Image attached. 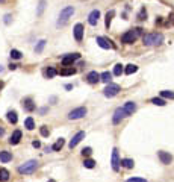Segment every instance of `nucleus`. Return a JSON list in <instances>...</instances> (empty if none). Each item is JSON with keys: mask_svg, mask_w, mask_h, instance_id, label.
<instances>
[{"mask_svg": "<svg viewBox=\"0 0 174 182\" xmlns=\"http://www.w3.org/2000/svg\"><path fill=\"white\" fill-rule=\"evenodd\" d=\"M141 35H142V29H141V27H133V29L127 31L126 34L121 35V43H124V44H132V43H135Z\"/></svg>", "mask_w": 174, "mask_h": 182, "instance_id": "obj_1", "label": "nucleus"}, {"mask_svg": "<svg viewBox=\"0 0 174 182\" xmlns=\"http://www.w3.org/2000/svg\"><path fill=\"white\" fill-rule=\"evenodd\" d=\"M142 41H144L145 46H159L164 41V35L162 34H157V32H155V34H147V35H144Z\"/></svg>", "mask_w": 174, "mask_h": 182, "instance_id": "obj_2", "label": "nucleus"}, {"mask_svg": "<svg viewBox=\"0 0 174 182\" xmlns=\"http://www.w3.org/2000/svg\"><path fill=\"white\" fill-rule=\"evenodd\" d=\"M36 167H38V163H36V159H30V161H26L24 164H21V165L18 167V173H21V175H32L35 170H36Z\"/></svg>", "mask_w": 174, "mask_h": 182, "instance_id": "obj_3", "label": "nucleus"}, {"mask_svg": "<svg viewBox=\"0 0 174 182\" xmlns=\"http://www.w3.org/2000/svg\"><path fill=\"white\" fill-rule=\"evenodd\" d=\"M73 14H74V8H73V6L64 8V9L61 11V14H59V21H58V24H59V26H61V24H65Z\"/></svg>", "mask_w": 174, "mask_h": 182, "instance_id": "obj_4", "label": "nucleus"}, {"mask_svg": "<svg viewBox=\"0 0 174 182\" xmlns=\"http://www.w3.org/2000/svg\"><path fill=\"white\" fill-rule=\"evenodd\" d=\"M85 115H87V108H85V106H79V108L73 109V111L68 112L70 120H79V118H82V117H85Z\"/></svg>", "mask_w": 174, "mask_h": 182, "instance_id": "obj_5", "label": "nucleus"}, {"mask_svg": "<svg viewBox=\"0 0 174 182\" xmlns=\"http://www.w3.org/2000/svg\"><path fill=\"white\" fill-rule=\"evenodd\" d=\"M103 93L106 97H114V96H117L120 93V85H117V84H107L106 88L103 90Z\"/></svg>", "mask_w": 174, "mask_h": 182, "instance_id": "obj_6", "label": "nucleus"}, {"mask_svg": "<svg viewBox=\"0 0 174 182\" xmlns=\"http://www.w3.org/2000/svg\"><path fill=\"white\" fill-rule=\"evenodd\" d=\"M95 43H97V46H100L102 49H117L115 44H114L111 39L104 38V36H97V38H95Z\"/></svg>", "mask_w": 174, "mask_h": 182, "instance_id": "obj_7", "label": "nucleus"}, {"mask_svg": "<svg viewBox=\"0 0 174 182\" xmlns=\"http://www.w3.org/2000/svg\"><path fill=\"white\" fill-rule=\"evenodd\" d=\"M120 164H121V161H120V156H118V150L114 149V150H112V158H111L112 170H114V172H118V170H120Z\"/></svg>", "mask_w": 174, "mask_h": 182, "instance_id": "obj_8", "label": "nucleus"}, {"mask_svg": "<svg viewBox=\"0 0 174 182\" xmlns=\"http://www.w3.org/2000/svg\"><path fill=\"white\" fill-rule=\"evenodd\" d=\"M124 117H127V112H126V109H124V108H117V109H115V112H114V117H112V122H114V125H118V123L121 122Z\"/></svg>", "mask_w": 174, "mask_h": 182, "instance_id": "obj_9", "label": "nucleus"}, {"mask_svg": "<svg viewBox=\"0 0 174 182\" xmlns=\"http://www.w3.org/2000/svg\"><path fill=\"white\" fill-rule=\"evenodd\" d=\"M80 58V53H71V55H67V56H64L62 58V65L64 67H70L76 59H79Z\"/></svg>", "mask_w": 174, "mask_h": 182, "instance_id": "obj_10", "label": "nucleus"}, {"mask_svg": "<svg viewBox=\"0 0 174 182\" xmlns=\"http://www.w3.org/2000/svg\"><path fill=\"white\" fill-rule=\"evenodd\" d=\"M83 138H85V132H82V130H80V132H77V134H76V135L73 137V140L70 141L68 147H70V149H74V147L79 144V143H80V141H82Z\"/></svg>", "mask_w": 174, "mask_h": 182, "instance_id": "obj_11", "label": "nucleus"}, {"mask_svg": "<svg viewBox=\"0 0 174 182\" xmlns=\"http://www.w3.org/2000/svg\"><path fill=\"white\" fill-rule=\"evenodd\" d=\"M99 18H100V11H99V9H94V11H91V14L88 15V23H89L91 26H95V24L99 23Z\"/></svg>", "mask_w": 174, "mask_h": 182, "instance_id": "obj_12", "label": "nucleus"}, {"mask_svg": "<svg viewBox=\"0 0 174 182\" xmlns=\"http://www.w3.org/2000/svg\"><path fill=\"white\" fill-rule=\"evenodd\" d=\"M157 156H159V159H160L162 164H170L173 161V156H171L168 152H164V150H159V152H157Z\"/></svg>", "mask_w": 174, "mask_h": 182, "instance_id": "obj_13", "label": "nucleus"}, {"mask_svg": "<svg viewBox=\"0 0 174 182\" xmlns=\"http://www.w3.org/2000/svg\"><path fill=\"white\" fill-rule=\"evenodd\" d=\"M88 84H97L99 81H102V74H99L97 72H89L87 76Z\"/></svg>", "mask_w": 174, "mask_h": 182, "instance_id": "obj_14", "label": "nucleus"}, {"mask_svg": "<svg viewBox=\"0 0 174 182\" xmlns=\"http://www.w3.org/2000/svg\"><path fill=\"white\" fill-rule=\"evenodd\" d=\"M74 38H76V41H82V38H83V26L80 23H77L74 26Z\"/></svg>", "mask_w": 174, "mask_h": 182, "instance_id": "obj_15", "label": "nucleus"}, {"mask_svg": "<svg viewBox=\"0 0 174 182\" xmlns=\"http://www.w3.org/2000/svg\"><path fill=\"white\" fill-rule=\"evenodd\" d=\"M20 140H21V130H14V134L11 135V138H9V143L12 146H15L20 143Z\"/></svg>", "mask_w": 174, "mask_h": 182, "instance_id": "obj_16", "label": "nucleus"}, {"mask_svg": "<svg viewBox=\"0 0 174 182\" xmlns=\"http://www.w3.org/2000/svg\"><path fill=\"white\" fill-rule=\"evenodd\" d=\"M23 108L26 109V111H29V112H32V111L35 109V103H34V100H32L30 97L24 99V100H23Z\"/></svg>", "mask_w": 174, "mask_h": 182, "instance_id": "obj_17", "label": "nucleus"}, {"mask_svg": "<svg viewBox=\"0 0 174 182\" xmlns=\"http://www.w3.org/2000/svg\"><path fill=\"white\" fill-rule=\"evenodd\" d=\"M58 73L61 76H73V74H76V68L74 67H64V68H61Z\"/></svg>", "mask_w": 174, "mask_h": 182, "instance_id": "obj_18", "label": "nucleus"}, {"mask_svg": "<svg viewBox=\"0 0 174 182\" xmlns=\"http://www.w3.org/2000/svg\"><path fill=\"white\" fill-rule=\"evenodd\" d=\"M123 108L126 109V112H127V115H132L135 111H136V103L135 102H127Z\"/></svg>", "mask_w": 174, "mask_h": 182, "instance_id": "obj_19", "label": "nucleus"}, {"mask_svg": "<svg viewBox=\"0 0 174 182\" xmlns=\"http://www.w3.org/2000/svg\"><path fill=\"white\" fill-rule=\"evenodd\" d=\"M11 159H12V155H11V152H6V150L0 152V161H2V163H9Z\"/></svg>", "mask_w": 174, "mask_h": 182, "instance_id": "obj_20", "label": "nucleus"}, {"mask_svg": "<svg viewBox=\"0 0 174 182\" xmlns=\"http://www.w3.org/2000/svg\"><path fill=\"white\" fill-rule=\"evenodd\" d=\"M6 115H8V122H9V123L15 125V123L18 122V115H17V112H15V111H9Z\"/></svg>", "mask_w": 174, "mask_h": 182, "instance_id": "obj_21", "label": "nucleus"}, {"mask_svg": "<svg viewBox=\"0 0 174 182\" xmlns=\"http://www.w3.org/2000/svg\"><path fill=\"white\" fill-rule=\"evenodd\" d=\"M24 127H26L27 130H34L35 129V122L32 117H27V118L24 120Z\"/></svg>", "mask_w": 174, "mask_h": 182, "instance_id": "obj_22", "label": "nucleus"}, {"mask_svg": "<svg viewBox=\"0 0 174 182\" xmlns=\"http://www.w3.org/2000/svg\"><path fill=\"white\" fill-rule=\"evenodd\" d=\"M9 179V172L3 167H0V182H6Z\"/></svg>", "mask_w": 174, "mask_h": 182, "instance_id": "obj_23", "label": "nucleus"}, {"mask_svg": "<svg viewBox=\"0 0 174 182\" xmlns=\"http://www.w3.org/2000/svg\"><path fill=\"white\" fill-rule=\"evenodd\" d=\"M121 165L124 168H133L135 163H133V159H130V158H124V159H121Z\"/></svg>", "mask_w": 174, "mask_h": 182, "instance_id": "obj_24", "label": "nucleus"}, {"mask_svg": "<svg viewBox=\"0 0 174 182\" xmlns=\"http://www.w3.org/2000/svg\"><path fill=\"white\" fill-rule=\"evenodd\" d=\"M138 72V67L135 65V64H129V65H126V68H124V73L126 74H133V73Z\"/></svg>", "mask_w": 174, "mask_h": 182, "instance_id": "obj_25", "label": "nucleus"}, {"mask_svg": "<svg viewBox=\"0 0 174 182\" xmlns=\"http://www.w3.org/2000/svg\"><path fill=\"white\" fill-rule=\"evenodd\" d=\"M114 11H109L107 14H106V21H104V26H106V29H109L111 27V23H112V18H114Z\"/></svg>", "mask_w": 174, "mask_h": 182, "instance_id": "obj_26", "label": "nucleus"}, {"mask_svg": "<svg viewBox=\"0 0 174 182\" xmlns=\"http://www.w3.org/2000/svg\"><path fill=\"white\" fill-rule=\"evenodd\" d=\"M111 81H112V73H109V72L102 73V82H104V84H111Z\"/></svg>", "mask_w": 174, "mask_h": 182, "instance_id": "obj_27", "label": "nucleus"}, {"mask_svg": "<svg viewBox=\"0 0 174 182\" xmlns=\"http://www.w3.org/2000/svg\"><path fill=\"white\" fill-rule=\"evenodd\" d=\"M64 144H65L64 138H59V140H58V141H56V143H55V144L52 146V149H53V150H56V152H58V150H61V149L64 147Z\"/></svg>", "mask_w": 174, "mask_h": 182, "instance_id": "obj_28", "label": "nucleus"}, {"mask_svg": "<svg viewBox=\"0 0 174 182\" xmlns=\"http://www.w3.org/2000/svg\"><path fill=\"white\" fill-rule=\"evenodd\" d=\"M152 103H155L157 106H165V105H167V102H165L162 97H153V99H152Z\"/></svg>", "mask_w": 174, "mask_h": 182, "instance_id": "obj_29", "label": "nucleus"}, {"mask_svg": "<svg viewBox=\"0 0 174 182\" xmlns=\"http://www.w3.org/2000/svg\"><path fill=\"white\" fill-rule=\"evenodd\" d=\"M46 43H47L46 39H41V41L38 43V46L35 47V52H36V53H41V52H42V49L46 47Z\"/></svg>", "mask_w": 174, "mask_h": 182, "instance_id": "obj_30", "label": "nucleus"}, {"mask_svg": "<svg viewBox=\"0 0 174 182\" xmlns=\"http://www.w3.org/2000/svg\"><path fill=\"white\" fill-rule=\"evenodd\" d=\"M121 73H124L123 65H121V64H117V65L114 67V74H115V76H121Z\"/></svg>", "mask_w": 174, "mask_h": 182, "instance_id": "obj_31", "label": "nucleus"}, {"mask_svg": "<svg viewBox=\"0 0 174 182\" xmlns=\"http://www.w3.org/2000/svg\"><path fill=\"white\" fill-rule=\"evenodd\" d=\"M160 96H162V97H165V99H174V91L164 90V91H160Z\"/></svg>", "mask_w": 174, "mask_h": 182, "instance_id": "obj_32", "label": "nucleus"}, {"mask_svg": "<svg viewBox=\"0 0 174 182\" xmlns=\"http://www.w3.org/2000/svg\"><path fill=\"white\" fill-rule=\"evenodd\" d=\"M11 58L12 59H21V52L17 50V49H12L11 50Z\"/></svg>", "mask_w": 174, "mask_h": 182, "instance_id": "obj_33", "label": "nucleus"}, {"mask_svg": "<svg viewBox=\"0 0 174 182\" xmlns=\"http://www.w3.org/2000/svg\"><path fill=\"white\" fill-rule=\"evenodd\" d=\"M46 74H47V77H55V76L58 74V72H56V68H55V67H49Z\"/></svg>", "mask_w": 174, "mask_h": 182, "instance_id": "obj_34", "label": "nucleus"}, {"mask_svg": "<svg viewBox=\"0 0 174 182\" xmlns=\"http://www.w3.org/2000/svg\"><path fill=\"white\" fill-rule=\"evenodd\" d=\"M39 132H41L42 137H49V135H50V130H49V127L47 126H41L39 127Z\"/></svg>", "mask_w": 174, "mask_h": 182, "instance_id": "obj_35", "label": "nucleus"}, {"mask_svg": "<svg viewBox=\"0 0 174 182\" xmlns=\"http://www.w3.org/2000/svg\"><path fill=\"white\" fill-rule=\"evenodd\" d=\"M44 8H46V2L41 0V2H39V6H38V11H36V15H41L42 11H44Z\"/></svg>", "mask_w": 174, "mask_h": 182, "instance_id": "obj_36", "label": "nucleus"}, {"mask_svg": "<svg viewBox=\"0 0 174 182\" xmlns=\"http://www.w3.org/2000/svg\"><path fill=\"white\" fill-rule=\"evenodd\" d=\"M83 165H85L87 168H94V165H95V161H94V159H85Z\"/></svg>", "mask_w": 174, "mask_h": 182, "instance_id": "obj_37", "label": "nucleus"}, {"mask_svg": "<svg viewBox=\"0 0 174 182\" xmlns=\"http://www.w3.org/2000/svg\"><path fill=\"white\" fill-rule=\"evenodd\" d=\"M145 18H147V11H145V8H141L138 14V20H145Z\"/></svg>", "mask_w": 174, "mask_h": 182, "instance_id": "obj_38", "label": "nucleus"}, {"mask_svg": "<svg viewBox=\"0 0 174 182\" xmlns=\"http://www.w3.org/2000/svg\"><path fill=\"white\" fill-rule=\"evenodd\" d=\"M91 153H92V149H91V147H85V149L82 150V155H83V156H89Z\"/></svg>", "mask_w": 174, "mask_h": 182, "instance_id": "obj_39", "label": "nucleus"}, {"mask_svg": "<svg viewBox=\"0 0 174 182\" xmlns=\"http://www.w3.org/2000/svg\"><path fill=\"white\" fill-rule=\"evenodd\" d=\"M127 182H147L145 179H142V178H130Z\"/></svg>", "mask_w": 174, "mask_h": 182, "instance_id": "obj_40", "label": "nucleus"}, {"mask_svg": "<svg viewBox=\"0 0 174 182\" xmlns=\"http://www.w3.org/2000/svg\"><path fill=\"white\" fill-rule=\"evenodd\" d=\"M168 20H170V23H171V24L174 26V12H173V14H170V17H168Z\"/></svg>", "mask_w": 174, "mask_h": 182, "instance_id": "obj_41", "label": "nucleus"}, {"mask_svg": "<svg viewBox=\"0 0 174 182\" xmlns=\"http://www.w3.org/2000/svg\"><path fill=\"white\" fill-rule=\"evenodd\" d=\"M32 146L38 149V147H41V143H39V141H34V143H32Z\"/></svg>", "mask_w": 174, "mask_h": 182, "instance_id": "obj_42", "label": "nucleus"}, {"mask_svg": "<svg viewBox=\"0 0 174 182\" xmlns=\"http://www.w3.org/2000/svg\"><path fill=\"white\" fill-rule=\"evenodd\" d=\"M15 68H17L15 64H11V65H9V70H15Z\"/></svg>", "mask_w": 174, "mask_h": 182, "instance_id": "obj_43", "label": "nucleus"}, {"mask_svg": "<svg viewBox=\"0 0 174 182\" xmlns=\"http://www.w3.org/2000/svg\"><path fill=\"white\" fill-rule=\"evenodd\" d=\"M9 18H11V15H6V17H5V21H6V23H9Z\"/></svg>", "mask_w": 174, "mask_h": 182, "instance_id": "obj_44", "label": "nucleus"}, {"mask_svg": "<svg viewBox=\"0 0 174 182\" xmlns=\"http://www.w3.org/2000/svg\"><path fill=\"white\" fill-rule=\"evenodd\" d=\"M3 134H5V129H3V127H0V135H3Z\"/></svg>", "mask_w": 174, "mask_h": 182, "instance_id": "obj_45", "label": "nucleus"}, {"mask_svg": "<svg viewBox=\"0 0 174 182\" xmlns=\"http://www.w3.org/2000/svg\"><path fill=\"white\" fill-rule=\"evenodd\" d=\"M2 88H3V82H0V90H2Z\"/></svg>", "mask_w": 174, "mask_h": 182, "instance_id": "obj_46", "label": "nucleus"}, {"mask_svg": "<svg viewBox=\"0 0 174 182\" xmlns=\"http://www.w3.org/2000/svg\"><path fill=\"white\" fill-rule=\"evenodd\" d=\"M49 182H56V181H55V179H50V181H49Z\"/></svg>", "mask_w": 174, "mask_h": 182, "instance_id": "obj_47", "label": "nucleus"}, {"mask_svg": "<svg viewBox=\"0 0 174 182\" xmlns=\"http://www.w3.org/2000/svg\"><path fill=\"white\" fill-rule=\"evenodd\" d=\"M0 2H5V0H0Z\"/></svg>", "mask_w": 174, "mask_h": 182, "instance_id": "obj_48", "label": "nucleus"}]
</instances>
